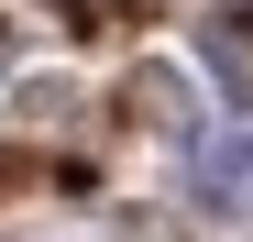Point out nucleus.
<instances>
[{
    "label": "nucleus",
    "instance_id": "obj_2",
    "mask_svg": "<svg viewBox=\"0 0 253 242\" xmlns=\"http://www.w3.org/2000/svg\"><path fill=\"white\" fill-rule=\"evenodd\" d=\"M209 66H220L231 99H253V44H242V33H209Z\"/></svg>",
    "mask_w": 253,
    "mask_h": 242
},
{
    "label": "nucleus",
    "instance_id": "obj_1",
    "mask_svg": "<svg viewBox=\"0 0 253 242\" xmlns=\"http://www.w3.org/2000/svg\"><path fill=\"white\" fill-rule=\"evenodd\" d=\"M198 209H220V220H253V121L220 143H198Z\"/></svg>",
    "mask_w": 253,
    "mask_h": 242
},
{
    "label": "nucleus",
    "instance_id": "obj_3",
    "mask_svg": "<svg viewBox=\"0 0 253 242\" xmlns=\"http://www.w3.org/2000/svg\"><path fill=\"white\" fill-rule=\"evenodd\" d=\"M132 99H143L154 121H187V88H176V77H165V66H143V77H132Z\"/></svg>",
    "mask_w": 253,
    "mask_h": 242
}]
</instances>
